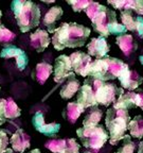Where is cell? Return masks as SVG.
<instances>
[{
  "label": "cell",
  "mask_w": 143,
  "mask_h": 153,
  "mask_svg": "<svg viewBox=\"0 0 143 153\" xmlns=\"http://www.w3.org/2000/svg\"><path fill=\"white\" fill-rule=\"evenodd\" d=\"M91 30L76 22H64L56 28L52 36V45L56 50L65 48H77L85 45Z\"/></svg>",
  "instance_id": "6da1fadb"
},
{
  "label": "cell",
  "mask_w": 143,
  "mask_h": 153,
  "mask_svg": "<svg viewBox=\"0 0 143 153\" xmlns=\"http://www.w3.org/2000/svg\"><path fill=\"white\" fill-rule=\"evenodd\" d=\"M11 9L16 18L19 30L27 33L41 22V9L36 3L29 0H14Z\"/></svg>",
  "instance_id": "7a4b0ae2"
},
{
  "label": "cell",
  "mask_w": 143,
  "mask_h": 153,
  "mask_svg": "<svg viewBox=\"0 0 143 153\" xmlns=\"http://www.w3.org/2000/svg\"><path fill=\"white\" fill-rule=\"evenodd\" d=\"M126 68H128V65L122 62L121 60L111 56H104L102 59H97L92 62L89 76L103 82L114 80L119 78L120 74Z\"/></svg>",
  "instance_id": "3957f363"
},
{
  "label": "cell",
  "mask_w": 143,
  "mask_h": 153,
  "mask_svg": "<svg viewBox=\"0 0 143 153\" xmlns=\"http://www.w3.org/2000/svg\"><path fill=\"white\" fill-rule=\"evenodd\" d=\"M131 118L126 110H118L109 108L106 112L105 124L109 131V143L112 146H116L120 140L126 135V130Z\"/></svg>",
  "instance_id": "277c9868"
},
{
  "label": "cell",
  "mask_w": 143,
  "mask_h": 153,
  "mask_svg": "<svg viewBox=\"0 0 143 153\" xmlns=\"http://www.w3.org/2000/svg\"><path fill=\"white\" fill-rule=\"evenodd\" d=\"M76 135L81 139L85 148L95 151L100 150L109 138L107 131L102 124H98L97 127L91 128H80L76 130Z\"/></svg>",
  "instance_id": "5b68a950"
},
{
  "label": "cell",
  "mask_w": 143,
  "mask_h": 153,
  "mask_svg": "<svg viewBox=\"0 0 143 153\" xmlns=\"http://www.w3.org/2000/svg\"><path fill=\"white\" fill-rule=\"evenodd\" d=\"M103 81L95 79V78H88L84 81V85H82L79 89V94L76 96V102L85 108H93L98 105L97 101V91Z\"/></svg>",
  "instance_id": "8992f818"
},
{
  "label": "cell",
  "mask_w": 143,
  "mask_h": 153,
  "mask_svg": "<svg viewBox=\"0 0 143 153\" xmlns=\"http://www.w3.org/2000/svg\"><path fill=\"white\" fill-rule=\"evenodd\" d=\"M114 22H117V14H116V12L106 7L105 5H103L98 14L95 15L92 20H91L93 30L95 32H98L101 36H103L105 38L109 35V33H108V27Z\"/></svg>",
  "instance_id": "52a82bcc"
},
{
  "label": "cell",
  "mask_w": 143,
  "mask_h": 153,
  "mask_svg": "<svg viewBox=\"0 0 143 153\" xmlns=\"http://www.w3.org/2000/svg\"><path fill=\"white\" fill-rule=\"evenodd\" d=\"M123 94V88L118 87L114 83L102 82L97 91V101H98V104L108 106L111 103L116 102L117 99Z\"/></svg>",
  "instance_id": "ba28073f"
},
{
  "label": "cell",
  "mask_w": 143,
  "mask_h": 153,
  "mask_svg": "<svg viewBox=\"0 0 143 153\" xmlns=\"http://www.w3.org/2000/svg\"><path fill=\"white\" fill-rule=\"evenodd\" d=\"M70 62L73 72L80 74L81 76H88L90 67L92 64L91 56L87 53H84L82 51H76L70 55Z\"/></svg>",
  "instance_id": "9c48e42d"
},
{
  "label": "cell",
  "mask_w": 143,
  "mask_h": 153,
  "mask_svg": "<svg viewBox=\"0 0 143 153\" xmlns=\"http://www.w3.org/2000/svg\"><path fill=\"white\" fill-rule=\"evenodd\" d=\"M53 70H54V81L56 83H63L64 80L68 79L70 76H74L70 57L65 54L60 55L55 59Z\"/></svg>",
  "instance_id": "30bf717a"
},
{
  "label": "cell",
  "mask_w": 143,
  "mask_h": 153,
  "mask_svg": "<svg viewBox=\"0 0 143 153\" xmlns=\"http://www.w3.org/2000/svg\"><path fill=\"white\" fill-rule=\"evenodd\" d=\"M32 123L36 131L41 132L45 136L54 137L60 129V124L56 122H51V123H46L45 122V115L41 112H36L32 117Z\"/></svg>",
  "instance_id": "8fae6325"
},
{
  "label": "cell",
  "mask_w": 143,
  "mask_h": 153,
  "mask_svg": "<svg viewBox=\"0 0 143 153\" xmlns=\"http://www.w3.org/2000/svg\"><path fill=\"white\" fill-rule=\"evenodd\" d=\"M0 56L2 59H11V57L16 59V65L19 70H24L28 66V54L20 48L14 45H7V47L3 48L1 53H0Z\"/></svg>",
  "instance_id": "7c38bea8"
},
{
  "label": "cell",
  "mask_w": 143,
  "mask_h": 153,
  "mask_svg": "<svg viewBox=\"0 0 143 153\" xmlns=\"http://www.w3.org/2000/svg\"><path fill=\"white\" fill-rule=\"evenodd\" d=\"M121 83L123 88H126L128 91H133L139 87L143 82V76H141L135 70H130L129 68H126L124 70L120 76L118 78Z\"/></svg>",
  "instance_id": "4fadbf2b"
},
{
  "label": "cell",
  "mask_w": 143,
  "mask_h": 153,
  "mask_svg": "<svg viewBox=\"0 0 143 153\" xmlns=\"http://www.w3.org/2000/svg\"><path fill=\"white\" fill-rule=\"evenodd\" d=\"M109 49L110 46L108 45L106 38L103 36L92 38L90 43H88V45H87V50H88L89 55H93L98 59H102V57L106 56Z\"/></svg>",
  "instance_id": "5bb4252c"
},
{
  "label": "cell",
  "mask_w": 143,
  "mask_h": 153,
  "mask_svg": "<svg viewBox=\"0 0 143 153\" xmlns=\"http://www.w3.org/2000/svg\"><path fill=\"white\" fill-rule=\"evenodd\" d=\"M10 143L12 145V149L18 153L24 152V150L30 147V136L22 129H17L16 132L12 135Z\"/></svg>",
  "instance_id": "9a60e30c"
},
{
  "label": "cell",
  "mask_w": 143,
  "mask_h": 153,
  "mask_svg": "<svg viewBox=\"0 0 143 153\" xmlns=\"http://www.w3.org/2000/svg\"><path fill=\"white\" fill-rule=\"evenodd\" d=\"M30 41H31V46L37 52H43L50 44V37L47 31L43 29H37L34 33L30 35Z\"/></svg>",
  "instance_id": "2e32d148"
},
{
  "label": "cell",
  "mask_w": 143,
  "mask_h": 153,
  "mask_svg": "<svg viewBox=\"0 0 143 153\" xmlns=\"http://www.w3.org/2000/svg\"><path fill=\"white\" fill-rule=\"evenodd\" d=\"M108 4L112 5L114 9H119L121 11H135L139 16L143 15V0H117V1H109Z\"/></svg>",
  "instance_id": "e0dca14e"
},
{
  "label": "cell",
  "mask_w": 143,
  "mask_h": 153,
  "mask_svg": "<svg viewBox=\"0 0 143 153\" xmlns=\"http://www.w3.org/2000/svg\"><path fill=\"white\" fill-rule=\"evenodd\" d=\"M63 14V9L60 7H51L47 13H46L45 17H43V25L48 28V32L54 34L55 26H56V22L62 18Z\"/></svg>",
  "instance_id": "ac0fdd59"
},
{
  "label": "cell",
  "mask_w": 143,
  "mask_h": 153,
  "mask_svg": "<svg viewBox=\"0 0 143 153\" xmlns=\"http://www.w3.org/2000/svg\"><path fill=\"white\" fill-rule=\"evenodd\" d=\"M117 45L120 47L124 55H130L133 51L137 49V44L133 41V37L130 34H123V35L117 36Z\"/></svg>",
  "instance_id": "d6986e66"
},
{
  "label": "cell",
  "mask_w": 143,
  "mask_h": 153,
  "mask_svg": "<svg viewBox=\"0 0 143 153\" xmlns=\"http://www.w3.org/2000/svg\"><path fill=\"white\" fill-rule=\"evenodd\" d=\"M52 71H53V67L50 64H48L46 62H41L36 65L35 70L33 72V76L38 83L43 85V84L46 83L48 78L51 76Z\"/></svg>",
  "instance_id": "ffe728a7"
},
{
  "label": "cell",
  "mask_w": 143,
  "mask_h": 153,
  "mask_svg": "<svg viewBox=\"0 0 143 153\" xmlns=\"http://www.w3.org/2000/svg\"><path fill=\"white\" fill-rule=\"evenodd\" d=\"M80 82L74 78V76H70L67 79V82L63 85L60 88V95L63 99H71L74 95H75L80 89Z\"/></svg>",
  "instance_id": "44dd1931"
},
{
  "label": "cell",
  "mask_w": 143,
  "mask_h": 153,
  "mask_svg": "<svg viewBox=\"0 0 143 153\" xmlns=\"http://www.w3.org/2000/svg\"><path fill=\"white\" fill-rule=\"evenodd\" d=\"M84 111L85 110L77 102H69L67 104V108H65L63 115L70 123H75L82 113H84Z\"/></svg>",
  "instance_id": "7402d4cb"
},
{
  "label": "cell",
  "mask_w": 143,
  "mask_h": 153,
  "mask_svg": "<svg viewBox=\"0 0 143 153\" xmlns=\"http://www.w3.org/2000/svg\"><path fill=\"white\" fill-rule=\"evenodd\" d=\"M103 116V111L100 110L98 106H93L91 110L87 113L83 120V126L85 128H91V127H97L102 119Z\"/></svg>",
  "instance_id": "603a6c76"
},
{
  "label": "cell",
  "mask_w": 143,
  "mask_h": 153,
  "mask_svg": "<svg viewBox=\"0 0 143 153\" xmlns=\"http://www.w3.org/2000/svg\"><path fill=\"white\" fill-rule=\"evenodd\" d=\"M135 105V93H124L123 95H121L119 98L117 99V101L114 103L112 108H118V110H129L133 108Z\"/></svg>",
  "instance_id": "cb8c5ba5"
},
{
  "label": "cell",
  "mask_w": 143,
  "mask_h": 153,
  "mask_svg": "<svg viewBox=\"0 0 143 153\" xmlns=\"http://www.w3.org/2000/svg\"><path fill=\"white\" fill-rule=\"evenodd\" d=\"M128 130L130 136L135 138H141L143 137V117L138 115L133 119L130 120L128 124Z\"/></svg>",
  "instance_id": "d4e9b609"
},
{
  "label": "cell",
  "mask_w": 143,
  "mask_h": 153,
  "mask_svg": "<svg viewBox=\"0 0 143 153\" xmlns=\"http://www.w3.org/2000/svg\"><path fill=\"white\" fill-rule=\"evenodd\" d=\"M21 115V110L18 108L12 98H7V103H5V117L7 119H15Z\"/></svg>",
  "instance_id": "484cf974"
},
{
  "label": "cell",
  "mask_w": 143,
  "mask_h": 153,
  "mask_svg": "<svg viewBox=\"0 0 143 153\" xmlns=\"http://www.w3.org/2000/svg\"><path fill=\"white\" fill-rule=\"evenodd\" d=\"M121 20L122 25L128 31H136V17H133V11H121Z\"/></svg>",
  "instance_id": "4316f807"
},
{
  "label": "cell",
  "mask_w": 143,
  "mask_h": 153,
  "mask_svg": "<svg viewBox=\"0 0 143 153\" xmlns=\"http://www.w3.org/2000/svg\"><path fill=\"white\" fill-rule=\"evenodd\" d=\"M67 139H50L46 141L45 147L53 153H65Z\"/></svg>",
  "instance_id": "83f0119b"
},
{
  "label": "cell",
  "mask_w": 143,
  "mask_h": 153,
  "mask_svg": "<svg viewBox=\"0 0 143 153\" xmlns=\"http://www.w3.org/2000/svg\"><path fill=\"white\" fill-rule=\"evenodd\" d=\"M122 146L119 148L118 153H133L135 151V143L131 141L129 135H125L122 139Z\"/></svg>",
  "instance_id": "f1b7e54d"
},
{
  "label": "cell",
  "mask_w": 143,
  "mask_h": 153,
  "mask_svg": "<svg viewBox=\"0 0 143 153\" xmlns=\"http://www.w3.org/2000/svg\"><path fill=\"white\" fill-rule=\"evenodd\" d=\"M126 31L127 29L123 26V25L119 24L118 22H114L108 27V33L109 35H117V36H120V35H123V34H126Z\"/></svg>",
  "instance_id": "f546056e"
},
{
  "label": "cell",
  "mask_w": 143,
  "mask_h": 153,
  "mask_svg": "<svg viewBox=\"0 0 143 153\" xmlns=\"http://www.w3.org/2000/svg\"><path fill=\"white\" fill-rule=\"evenodd\" d=\"M67 3L71 5L74 12H82V11H86L90 1L89 0H75V1H67Z\"/></svg>",
  "instance_id": "4dcf8cb0"
},
{
  "label": "cell",
  "mask_w": 143,
  "mask_h": 153,
  "mask_svg": "<svg viewBox=\"0 0 143 153\" xmlns=\"http://www.w3.org/2000/svg\"><path fill=\"white\" fill-rule=\"evenodd\" d=\"M16 36V34L13 33L12 31H10L9 29H7L4 26L0 30V43L1 44H7L11 43Z\"/></svg>",
  "instance_id": "1f68e13d"
},
{
  "label": "cell",
  "mask_w": 143,
  "mask_h": 153,
  "mask_svg": "<svg viewBox=\"0 0 143 153\" xmlns=\"http://www.w3.org/2000/svg\"><path fill=\"white\" fill-rule=\"evenodd\" d=\"M103 5L100 4V3L98 2H92V1H90V3H89L88 7L86 9V14H87V16L89 17V19L90 20H92L93 17L95 16V15L98 14L99 11H100L101 9H102Z\"/></svg>",
  "instance_id": "d6a6232c"
},
{
  "label": "cell",
  "mask_w": 143,
  "mask_h": 153,
  "mask_svg": "<svg viewBox=\"0 0 143 153\" xmlns=\"http://www.w3.org/2000/svg\"><path fill=\"white\" fill-rule=\"evenodd\" d=\"M80 145L75 141L74 138H68L66 143V150L65 153H79Z\"/></svg>",
  "instance_id": "836d02e7"
},
{
  "label": "cell",
  "mask_w": 143,
  "mask_h": 153,
  "mask_svg": "<svg viewBox=\"0 0 143 153\" xmlns=\"http://www.w3.org/2000/svg\"><path fill=\"white\" fill-rule=\"evenodd\" d=\"M9 145V138L5 133V131L0 130V153H4L7 149Z\"/></svg>",
  "instance_id": "e575fe53"
},
{
  "label": "cell",
  "mask_w": 143,
  "mask_h": 153,
  "mask_svg": "<svg viewBox=\"0 0 143 153\" xmlns=\"http://www.w3.org/2000/svg\"><path fill=\"white\" fill-rule=\"evenodd\" d=\"M5 103H7V99H0V126H2L7 121V117H5Z\"/></svg>",
  "instance_id": "d590c367"
},
{
  "label": "cell",
  "mask_w": 143,
  "mask_h": 153,
  "mask_svg": "<svg viewBox=\"0 0 143 153\" xmlns=\"http://www.w3.org/2000/svg\"><path fill=\"white\" fill-rule=\"evenodd\" d=\"M136 32L138 33L139 37L143 38V17L142 16L136 17Z\"/></svg>",
  "instance_id": "8d00e7d4"
},
{
  "label": "cell",
  "mask_w": 143,
  "mask_h": 153,
  "mask_svg": "<svg viewBox=\"0 0 143 153\" xmlns=\"http://www.w3.org/2000/svg\"><path fill=\"white\" fill-rule=\"evenodd\" d=\"M135 105L143 110V91L135 93Z\"/></svg>",
  "instance_id": "74e56055"
},
{
  "label": "cell",
  "mask_w": 143,
  "mask_h": 153,
  "mask_svg": "<svg viewBox=\"0 0 143 153\" xmlns=\"http://www.w3.org/2000/svg\"><path fill=\"white\" fill-rule=\"evenodd\" d=\"M138 153H143V141H141L139 143V149H138Z\"/></svg>",
  "instance_id": "f35d334b"
},
{
  "label": "cell",
  "mask_w": 143,
  "mask_h": 153,
  "mask_svg": "<svg viewBox=\"0 0 143 153\" xmlns=\"http://www.w3.org/2000/svg\"><path fill=\"white\" fill-rule=\"evenodd\" d=\"M28 153H41V152L39 149H34V150L30 151V152H28Z\"/></svg>",
  "instance_id": "ab89813d"
},
{
  "label": "cell",
  "mask_w": 143,
  "mask_h": 153,
  "mask_svg": "<svg viewBox=\"0 0 143 153\" xmlns=\"http://www.w3.org/2000/svg\"><path fill=\"white\" fill-rule=\"evenodd\" d=\"M4 153H14V150H13V149H9V148H7V151H5Z\"/></svg>",
  "instance_id": "60d3db41"
},
{
  "label": "cell",
  "mask_w": 143,
  "mask_h": 153,
  "mask_svg": "<svg viewBox=\"0 0 143 153\" xmlns=\"http://www.w3.org/2000/svg\"><path fill=\"white\" fill-rule=\"evenodd\" d=\"M139 60H140V63L143 65V55H140V57H139Z\"/></svg>",
  "instance_id": "b9f144b4"
},
{
  "label": "cell",
  "mask_w": 143,
  "mask_h": 153,
  "mask_svg": "<svg viewBox=\"0 0 143 153\" xmlns=\"http://www.w3.org/2000/svg\"><path fill=\"white\" fill-rule=\"evenodd\" d=\"M1 15H2V13H1V10H0V18H1ZM0 24H1V22H0Z\"/></svg>",
  "instance_id": "7bdbcfd3"
},
{
  "label": "cell",
  "mask_w": 143,
  "mask_h": 153,
  "mask_svg": "<svg viewBox=\"0 0 143 153\" xmlns=\"http://www.w3.org/2000/svg\"><path fill=\"white\" fill-rule=\"evenodd\" d=\"M84 153H92V152H90V151H86V152H84Z\"/></svg>",
  "instance_id": "ee69618b"
},
{
  "label": "cell",
  "mask_w": 143,
  "mask_h": 153,
  "mask_svg": "<svg viewBox=\"0 0 143 153\" xmlns=\"http://www.w3.org/2000/svg\"><path fill=\"white\" fill-rule=\"evenodd\" d=\"M0 91H1V86H0Z\"/></svg>",
  "instance_id": "f6af8a7d"
},
{
  "label": "cell",
  "mask_w": 143,
  "mask_h": 153,
  "mask_svg": "<svg viewBox=\"0 0 143 153\" xmlns=\"http://www.w3.org/2000/svg\"><path fill=\"white\" fill-rule=\"evenodd\" d=\"M114 153H118V152H114Z\"/></svg>",
  "instance_id": "bcb514c9"
}]
</instances>
